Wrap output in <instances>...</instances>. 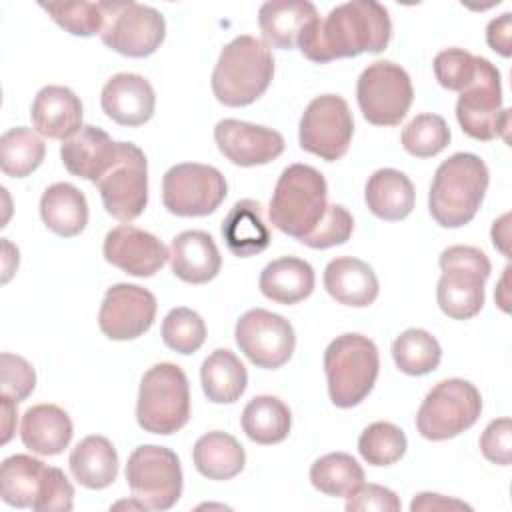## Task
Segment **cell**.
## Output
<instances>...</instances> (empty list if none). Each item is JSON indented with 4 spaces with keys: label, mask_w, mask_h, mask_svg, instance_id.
Wrapping results in <instances>:
<instances>
[{
    "label": "cell",
    "mask_w": 512,
    "mask_h": 512,
    "mask_svg": "<svg viewBox=\"0 0 512 512\" xmlns=\"http://www.w3.org/2000/svg\"><path fill=\"white\" fill-rule=\"evenodd\" d=\"M74 506V486L66 478V474L56 468L48 466L46 480L42 486L40 496L32 504V510L38 512H68Z\"/></svg>",
    "instance_id": "cell-46"
},
{
    "label": "cell",
    "mask_w": 512,
    "mask_h": 512,
    "mask_svg": "<svg viewBox=\"0 0 512 512\" xmlns=\"http://www.w3.org/2000/svg\"><path fill=\"white\" fill-rule=\"evenodd\" d=\"M106 262L138 278L154 276L170 258L166 246L150 232L132 224L112 228L102 246Z\"/></svg>",
    "instance_id": "cell-19"
},
{
    "label": "cell",
    "mask_w": 512,
    "mask_h": 512,
    "mask_svg": "<svg viewBox=\"0 0 512 512\" xmlns=\"http://www.w3.org/2000/svg\"><path fill=\"white\" fill-rule=\"evenodd\" d=\"M0 384L2 396L12 398L14 402L26 400L36 386V374L32 364L22 356L4 352L0 356Z\"/></svg>",
    "instance_id": "cell-45"
},
{
    "label": "cell",
    "mask_w": 512,
    "mask_h": 512,
    "mask_svg": "<svg viewBox=\"0 0 512 512\" xmlns=\"http://www.w3.org/2000/svg\"><path fill=\"white\" fill-rule=\"evenodd\" d=\"M16 404L12 398L2 396V410H4V436H2V444H6L12 438L14 432V420H16Z\"/></svg>",
    "instance_id": "cell-51"
},
{
    "label": "cell",
    "mask_w": 512,
    "mask_h": 512,
    "mask_svg": "<svg viewBox=\"0 0 512 512\" xmlns=\"http://www.w3.org/2000/svg\"><path fill=\"white\" fill-rule=\"evenodd\" d=\"M348 512H366V510H378V512H398L400 500L398 496L380 484H362L352 496L346 500Z\"/></svg>",
    "instance_id": "cell-48"
},
{
    "label": "cell",
    "mask_w": 512,
    "mask_h": 512,
    "mask_svg": "<svg viewBox=\"0 0 512 512\" xmlns=\"http://www.w3.org/2000/svg\"><path fill=\"white\" fill-rule=\"evenodd\" d=\"M324 288L344 306L366 308L376 300L380 284L374 270L364 260L340 256L328 262L324 270Z\"/></svg>",
    "instance_id": "cell-25"
},
{
    "label": "cell",
    "mask_w": 512,
    "mask_h": 512,
    "mask_svg": "<svg viewBox=\"0 0 512 512\" xmlns=\"http://www.w3.org/2000/svg\"><path fill=\"white\" fill-rule=\"evenodd\" d=\"M50 18L74 36H94L104 28V4L102 2H40Z\"/></svg>",
    "instance_id": "cell-41"
},
{
    "label": "cell",
    "mask_w": 512,
    "mask_h": 512,
    "mask_svg": "<svg viewBox=\"0 0 512 512\" xmlns=\"http://www.w3.org/2000/svg\"><path fill=\"white\" fill-rule=\"evenodd\" d=\"M432 68L440 86L462 92L474 80L476 56L462 48H446L436 54Z\"/></svg>",
    "instance_id": "cell-43"
},
{
    "label": "cell",
    "mask_w": 512,
    "mask_h": 512,
    "mask_svg": "<svg viewBox=\"0 0 512 512\" xmlns=\"http://www.w3.org/2000/svg\"><path fill=\"white\" fill-rule=\"evenodd\" d=\"M362 116L374 126H398L414 100L408 72L394 62L378 60L362 70L356 84Z\"/></svg>",
    "instance_id": "cell-11"
},
{
    "label": "cell",
    "mask_w": 512,
    "mask_h": 512,
    "mask_svg": "<svg viewBox=\"0 0 512 512\" xmlns=\"http://www.w3.org/2000/svg\"><path fill=\"white\" fill-rule=\"evenodd\" d=\"M490 174L484 160L470 152H456L444 160L432 178L428 210L442 228L468 224L488 190Z\"/></svg>",
    "instance_id": "cell-2"
},
{
    "label": "cell",
    "mask_w": 512,
    "mask_h": 512,
    "mask_svg": "<svg viewBox=\"0 0 512 512\" xmlns=\"http://www.w3.org/2000/svg\"><path fill=\"white\" fill-rule=\"evenodd\" d=\"M226 192V178L208 164H176L162 178L164 208L184 218L212 214L224 202Z\"/></svg>",
    "instance_id": "cell-13"
},
{
    "label": "cell",
    "mask_w": 512,
    "mask_h": 512,
    "mask_svg": "<svg viewBox=\"0 0 512 512\" xmlns=\"http://www.w3.org/2000/svg\"><path fill=\"white\" fill-rule=\"evenodd\" d=\"M326 208L328 186L324 176L308 164H290L276 182L268 218L280 232L302 240L316 228Z\"/></svg>",
    "instance_id": "cell-4"
},
{
    "label": "cell",
    "mask_w": 512,
    "mask_h": 512,
    "mask_svg": "<svg viewBox=\"0 0 512 512\" xmlns=\"http://www.w3.org/2000/svg\"><path fill=\"white\" fill-rule=\"evenodd\" d=\"M318 18L316 6L308 0H270L260 6L258 26L266 46L292 50Z\"/></svg>",
    "instance_id": "cell-22"
},
{
    "label": "cell",
    "mask_w": 512,
    "mask_h": 512,
    "mask_svg": "<svg viewBox=\"0 0 512 512\" xmlns=\"http://www.w3.org/2000/svg\"><path fill=\"white\" fill-rule=\"evenodd\" d=\"M508 214H506V218H504V222H502V232L498 230V224L494 222V226H492V244L498 248V250H502L504 254H508V248H506V242H508Z\"/></svg>",
    "instance_id": "cell-52"
},
{
    "label": "cell",
    "mask_w": 512,
    "mask_h": 512,
    "mask_svg": "<svg viewBox=\"0 0 512 512\" xmlns=\"http://www.w3.org/2000/svg\"><path fill=\"white\" fill-rule=\"evenodd\" d=\"M244 434L262 446L278 444L288 438L292 426L290 408L276 396H256L252 398L240 418Z\"/></svg>",
    "instance_id": "cell-35"
},
{
    "label": "cell",
    "mask_w": 512,
    "mask_h": 512,
    "mask_svg": "<svg viewBox=\"0 0 512 512\" xmlns=\"http://www.w3.org/2000/svg\"><path fill=\"white\" fill-rule=\"evenodd\" d=\"M218 150L236 166H262L276 160L284 152L280 132L234 118H224L214 126Z\"/></svg>",
    "instance_id": "cell-18"
},
{
    "label": "cell",
    "mask_w": 512,
    "mask_h": 512,
    "mask_svg": "<svg viewBox=\"0 0 512 512\" xmlns=\"http://www.w3.org/2000/svg\"><path fill=\"white\" fill-rule=\"evenodd\" d=\"M74 428L70 416L56 404H36L22 416L20 438L40 456H56L68 448Z\"/></svg>",
    "instance_id": "cell-26"
},
{
    "label": "cell",
    "mask_w": 512,
    "mask_h": 512,
    "mask_svg": "<svg viewBox=\"0 0 512 512\" xmlns=\"http://www.w3.org/2000/svg\"><path fill=\"white\" fill-rule=\"evenodd\" d=\"M226 248L238 258L260 254L270 244V230L262 218V206L256 200H238L220 226Z\"/></svg>",
    "instance_id": "cell-27"
},
{
    "label": "cell",
    "mask_w": 512,
    "mask_h": 512,
    "mask_svg": "<svg viewBox=\"0 0 512 512\" xmlns=\"http://www.w3.org/2000/svg\"><path fill=\"white\" fill-rule=\"evenodd\" d=\"M380 368L376 344L362 334L336 336L324 350V372L334 406H358L374 388Z\"/></svg>",
    "instance_id": "cell-5"
},
{
    "label": "cell",
    "mask_w": 512,
    "mask_h": 512,
    "mask_svg": "<svg viewBox=\"0 0 512 512\" xmlns=\"http://www.w3.org/2000/svg\"><path fill=\"white\" fill-rule=\"evenodd\" d=\"M100 106L120 126H142L154 116L156 94L144 76L120 72L104 84Z\"/></svg>",
    "instance_id": "cell-20"
},
{
    "label": "cell",
    "mask_w": 512,
    "mask_h": 512,
    "mask_svg": "<svg viewBox=\"0 0 512 512\" xmlns=\"http://www.w3.org/2000/svg\"><path fill=\"white\" fill-rule=\"evenodd\" d=\"M48 466L28 454H14L0 468V498L14 508H32L42 492Z\"/></svg>",
    "instance_id": "cell-33"
},
{
    "label": "cell",
    "mask_w": 512,
    "mask_h": 512,
    "mask_svg": "<svg viewBox=\"0 0 512 512\" xmlns=\"http://www.w3.org/2000/svg\"><path fill=\"white\" fill-rule=\"evenodd\" d=\"M30 118L38 134L64 142L82 128V102L70 88L50 84L38 90Z\"/></svg>",
    "instance_id": "cell-23"
},
{
    "label": "cell",
    "mask_w": 512,
    "mask_h": 512,
    "mask_svg": "<svg viewBox=\"0 0 512 512\" xmlns=\"http://www.w3.org/2000/svg\"><path fill=\"white\" fill-rule=\"evenodd\" d=\"M486 40H488V46L500 56L508 58L512 54V18L508 12L502 14L500 18L490 20L486 28Z\"/></svg>",
    "instance_id": "cell-49"
},
{
    "label": "cell",
    "mask_w": 512,
    "mask_h": 512,
    "mask_svg": "<svg viewBox=\"0 0 512 512\" xmlns=\"http://www.w3.org/2000/svg\"><path fill=\"white\" fill-rule=\"evenodd\" d=\"M200 382L210 402L232 404L244 394L248 386V372L234 352L218 348L202 362Z\"/></svg>",
    "instance_id": "cell-34"
},
{
    "label": "cell",
    "mask_w": 512,
    "mask_h": 512,
    "mask_svg": "<svg viewBox=\"0 0 512 512\" xmlns=\"http://www.w3.org/2000/svg\"><path fill=\"white\" fill-rule=\"evenodd\" d=\"M456 118L462 132L474 140H506L510 110L502 108L500 72L490 60L476 56V74L458 96Z\"/></svg>",
    "instance_id": "cell-9"
},
{
    "label": "cell",
    "mask_w": 512,
    "mask_h": 512,
    "mask_svg": "<svg viewBox=\"0 0 512 512\" xmlns=\"http://www.w3.org/2000/svg\"><path fill=\"white\" fill-rule=\"evenodd\" d=\"M156 298L138 284H114L106 290L98 326L110 340H134L150 330L156 318Z\"/></svg>",
    "instance_id": "cell-17"
},
{
    "label": "cell",
    "mask_w": 512,
    "mask_h": 512,
    "mask_svg": "<svg viewBox=\"0 0 512 512\" xmlns=\"http://www.w3.org/2000/svg\"><path fill=\"white\" fill-rule=\"evenodd\" d=\"M482 412L478 388L462 378L438 382L422 400L416 428L426 440H448L476 424Z\"/></svg>",
    "instance_id": "cell-8"
},
{
    "label": "cell",
    "mask_w": 512,
    "mask_h": 512,
    "mask_svg": "<svg viewBox=\"0 0 512 512\" xmlns=\"http://www.w3.org/2000/svg\"><path fill=\"white\" fill-rule=\"evenodd\" d=\"M60 158L64 168L84 180L98 182L118 158V142L98 126L86 124L62 142Z\"/></svg>",
    "instance_id": "cell-21"
},
{
    "label": "cell",
    "mask_w": 512,
    "mask_h": 512,
    "mask_svg": "<svg viewBox=\"0 0 512 512\" xmlns=\"http://www.w3.org/2000/svg\"><path fill=\"white\" fill-rule=\"evenodd\" d=\"M274 58L270 48L254 36H236L228 42L212 72V92L224 106L238 108L256 102L270 86Z\"/></svg>",
    "instance_id": "cell-3"
},
{
    "label": "cell",
    "mask_w": 512,
    "mask_h": 512,
    "mask_svg": "<svg viewBox=\"0 0 512 512\" xmlns=\"http://www.w3.org/2000/svg\"><path fill=\"white\" fill-rule=\"evenodd\" d=\"M104 4V28L100 32L102 42L130 58H144L154 54L166 36L164 16L138 2H102Z\"/></svg>",
    "instance_id": "cell-12"
},
{
    "label": "cell",
    "mask_w": 512,
    "mask_h": 512,
    "mask_svg": "<svg viewBox=\"0 0 512 512\" xmlns=\"http://www.w3.org/2000/svg\"><path fill=\"white\" fill-rule=\"evenodd\" d=\"M354 134V120L348 102L336 94L316 96L300 118L302 150L334 162L348 152Z\"/></svg>",
    "instance_id": "cell-15"
},
{
    "label": "cell",
    "mask_w": 512,
    "mask_h": 512,
    "mask_svg": "<svg viewBox=\"0 0 512 512\" xmlns=\"http://www.w3.org/2000/svg\"><path fill=\"white\" fill-rule=\"evenodd\" d=\"M442 276L436 286L440 310L454 320L474 318L484 306V282L492 266L488 256L474 246H448L438 258Z\"/></svg>",
    "instance_id": "cell-7"
},
{
    "label": "cell",
    "mask_w": 512,
    "mask_h": 512,
    "mask_svg": "<svg viewBox=\"0 0 512 512\" xmlns=\"http://www.w3.org/2000/svg\"><path fill=\"white\" fill-rule=\"evenodd\" d=\"M410 510L412 512H416V510H470V506L460 500H452V498H446L440 494L422 492L412 500Z\"/></svg>",
    "instance_id": "cell-50"
},
{
    "label": "cell",
    "mask_w": 512,
    "mask_h": 512,
    "mask_svg": "<svg viewBox=\"0 0 512 512\" xmlns=\"http://www.w3.org/2000/svg\"><path fill=\"white\" fill-rule=\"evenodd\" d=\"M40 216L50 232L62 238L78 236L88 224L86 196L74 184L56 182L40 198Z\"/></svg>",
    "instance_id": "cell-30"
},
{
    "label": "cell",
    "mask_w": 512,
    "mask_h": 512,
    "mask_svg": "<svg viewBox=\"0 0 512 512\" xmlns=\"http://www.w3.org/2000/svg\"><path fill=\"white\" fill-rule=\"evenodd\" d=\"M72 476L90 490L108 488L118 474V454L112 442L104 436L92 434L82 438L68 458Z\"/></svg>",
    "instance_id": "cell-31"
},
{
    "label": "cell",
    "mask_w": 512,
    "mask_h": 512,
    "mask_svg": "<svg viewBox=\"0 0 512 512\" xmlns=\"http://www.w3.org/2000/svg\"><path fill=\"white\" fill-rule=\"evenodd\" d=\"M314 268L296 256H282L264 266L260 274V292L276 304H298L314 290Z\"/></svg>",
    "instance_id": "cell-28"
},
{
    "label": "cell",
    "mask_w": 512,
    "mask_h": 512,
    "mask_svg": "<svg viewBox=\"0 0 512 512\" xmlns=\"http://www.w3.org/2000/svg\"><path fill=\"white\" fill-rule=\"evenodd\" d=\"M392 36L388 10L374 0H354L340 4L318 18L304 32L298 48L318 64L350 58L362 52H382Z\"/></svg>",
    "instance_id": "cell-1"
},
{
    "label": "cell",
    "mask_w": 512,
    "mask_h": 512,
    "mask_svg": "<svg viewBox=\"0 0 512 512\" xmlns=\"http://www.w3.org/2000/svg\"><path fill=\"white\" fill-rule=\"evenodd\" d=\"M362 466L346 452H330L310 466V482L316 490L334 498H348L364 484Z\"/></svg>",
    "instance_id": "cell-36"
},
{
    "label": "cell",
    "mask_w": 512,
    "mask_h": 512,
    "mask_svg": "<svg viewBox=\"0 0 512 512\" xmlns=\"http://www.w3.org/2000/svg\"><path fill=\"white\" fill-rule=\"evenodd\" d=\"M480 450L486 460L508 466L512 460V422L510 418L492 420L480 436Z\"/></svg>",
    "instance_id": "cell-47"
},
{
    "label": "cell",
    "mask_w": 512,
    "mask_h": 512,
    "mask_svg": "<svg viewBox=\"0 0 512 512\" xmlns=\"http://www.w3.org/2000/svg\"><path fill=\"white\" fill-rule=\"evenodd\" d=\"M400 140L408 154L430 158L450 144V128L438 114H418L404 126Z\"/></svg>",
    "instance_id": "cell-40"
},
{
    "label": "cell",
    "mask_w": 512,
    "mask_h": 512,
    "mask_svg": "<svg viewBox=\"0 0 512 512\" xmlns=\"http://www.w3.org/2000/svg\"><path fill=\"white\" fill-rule=\"evenodd\" d=\"M126 482L134 500L150 510H168L182 496V468L176 452L158 444H142L126 464Z\"/></svg>",
    "instance_id": "cell-10"
},
{
    "label": "cell",
    "mask_w": 512,
    "mask_h": 512,
    "mask_svg": "<svg viewBox=\"0 0 512 512\" xmlns=\"http://www.w3.org/2000/svg\"><path fill=\"white\" fill-rule=\"evenodd\" d=\"M408 448L406 434L392 422H372L358 438V452L370 466H390Z\"/></svg>",
    "instance_id": "cell-39"
},
{
    "label": "cell",
    "mask_w": 512,
    "mask_h": 512,
    "mask_svg": "<svg viewBox=\"0 0 512 512\" xmlns=\"http://www.w3.org/2000/svg\"><path fill=\"white\" fill-rule=\"evenodd\" d=\"M170 264L182 282L206 284L220 272L222 256L208 232L184 230L170 244Z\"/></svg>",
    "instance_id": "cell-24"
},
{
    "label": "cell",
    "mask_w": 512,
    "mask_h": 512,
    "mask_svg": "<svg viewBox=\"0 0 512 512\" xmlns=\"http://www.w3.org/2000/svg\"><path fill=\"white\" fill-rule=\"evenodd\" d=\"M392 358L400 372L408 376H424L438 368L442 348L430 332L422 328H408L394 338Z\"/></svg>",
    "instance_id": "cell-38"
},
{
    "label": "cell",
    "mask_w": 512,
    "mask_h": 512,
    "mask_svg": "<svg viewBox=\"0 0 512 512\" xmlns=\"http://www.w3.org/2000/svg\"><path fill=\"white\" fill-rule=\"evenodd\" d=\"M190 418V386L184 370L172 362L148 368L140 380L136 420L150 434H174Z\"/></svg>",
    "instance_id": "cell-6"
},
{
    "label": "cell",
    "mask_w": 512,
    "mask_h": 512,
    "mask_svg": "<svg viewBox=\"0 0 512 512\" xmlns=\"http://www.w3.org/2000/svg\"><path fill=\"white\" fill-rule=\"evenodd\" d=\"M196 470L208 480H230L244 470L246 454L242 444L220 430L200 436L192 450Z\"/></svg>",
    "instance_id": "cell-32"
},
{
    "label": "cell",
    "mask_w": 512,
    "mask_h": 512,
    "mask_svg": "<svg viewBox=\"0 0 512 512\" xmlns=\"http://www.w3.org/2000/svg\"><path fill=\"white\" fill-rule=\"evenodd\" d=\"M240 352L258 368L276 370L284 366L296 346L292 324L270 310L252 308L240 316L234 328Z\"/></svg>",
    "instance_id": "cell-16"
},
{
    "label": "cell",
    "mask_w": 512,
    "mask_h": 512,
    "mask_svg": "<svg viewBox=\"0 0 512 512\" xmlns=\"http://www.w3.org/2000/svg\"><path fill=\"white\" fill-rule=\"evenodd\" d=\"M164 344L178 354L196 352L206 340V324L202 316L186 306L172 308L160 328Z\"/></svg>",
    "instance_id": "cell-42"
},
{
    "label": "cell",
    "mask_w": 512,
    "mask_h": 512,
    "mask_svg": "<svg viewBox=\"0 0 512 512\" xmlns=\"http://www.w3.org/2000/svg\"><path fill=\"white\" fill-rule=\"evenodd\" d=\"M44 154L42 138L26 126L10 128L0 136V168L10 178L32 174L42 164Z\"/></svg>",
    "instance_id": "cell-37"
},
{
    "label": "cell",
    "mask_w": 512,
    "mask_h": 512,
    "mask_svg": "<svg viewBox=\"0 0 512 512\" xmlns=\"http://www.w3.org/2000/svg\"><path fill=\"white\" fill-rule=\"evenodd\" d=\"M368 210L382 220L398 222L404 220L414 208V184L412 180L394 168L376 170L364 188Z\"/></svg>",
    "instance_id": "cell-29"
},
{
    "label": "cell",
    "mask_w": 512,
    "mask_h": 512,
    "mask_svg": "<svg viewBox=\"0 0 512 512\" xmlns=\"http://www.w3.org/2000/svg\"><path fill=\"white\" fill-rule=\"evenodd\" d=\"M102 204L120 222H132L148 204V162L132 142H118L114 166L96 182Z\"/></svg>",
    "instance_id": "cell-14"
},
{
    "label": "cell",
    "mask_w": 512,
    "mask_h": 512,
    "mask_svg": "<svg viewBox=\"0 0 512 512\" xmlns=\"http://www.w3.org/2000/svg\"><path fill=\"white\" fill-rule=\"evenodd\" d=\"M352 230H354L352 214L342 204H328L322 220L300 242L306 244L308 248L324 250L330 246L344 244L352 236Z\"/></svg>",
    "instance_id": "cell-44"
}]
</instances>
